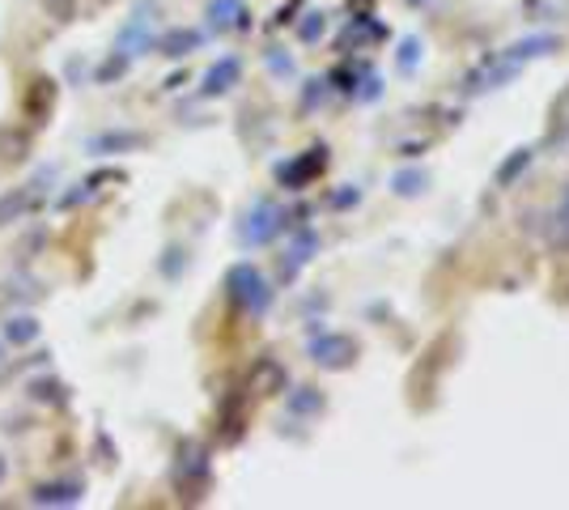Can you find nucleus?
Returning a JSON list of instances; mask_svg holds the SVG:
<instances>
[{
  "label": "nucleus",
  "mask_w": 569,
  "mask_h": 510,
  "mask_svg": "<svg viewBox=\"0 0 569 510\" xmlns=\"http://www.w3.org/2000/svg\"><path fill=\"white\" fill-rule=\"evenodd\" d=\"M226 293H230V302H234L238 311H247L251 319L268 316V307H272V286H268V277H263L256 264H234L226 272Z\"/></svg>",
  "instance_id": "f257e3e1"
},
{
  "label": "nucleus",
  "mask_w": 569,
  "mask_h": 510,
  "mask_svg": "<svg viewBox=\"0 0 569 510\" xmlns=\"http://www.w3.org/2000/svg\"><path fill=\"white\" fill-rule=\"evenodd\" d=\"M153 43H158V4H153V0H141L137 13L119 26L116 48L111 51L128 56V60H137V56H144V51H153Z\"/></svg>",
  "instance_id": "f03ea898"
},
{
  "label": "nucleus",
  "mask_w": 569,
  "mask_h": 510,
  "mask_svg": "<svg viewBox=\"0 0 569 510\" xmlns=\"http://www.w3.org/2000/svg\"><path fill=\"white\" fill-rule=\"evenodd\" d=\"M174 489L188 498V502H200L204 489H209V451L200 442H183L179 456H174Z\"/></svg>",
  "instance_id": "7ed1b4c3"
},
{
  "label": "nucleus",
  "mask_w": 569,
  "mask_h": 510,
  "mask_svg": "<svg viewBox=\"0 0 569 510\" xmlns=\"http://www.w3.org/2000/svg\"><path fill=\"white\" fill-rule=\"evenodd\" d=\"M284 230V209L277 200H256L242 221H238V243L242 247H268Z\"/></svg>",
  "instance_id": "20e7f679"
},
{
  "label": "nucleus",
  "mask_w": 569,
  "mask_h": 510,
  "mask_svg": "<svg viewBox=\"0 0 569 510\" xmlns=\"http://www.w3.org/2000/svg\"><path fill=\"white\" fill-rule=\"evenodd\" d=\"M357 340L345 337V332H310L307 340V358L319 370H349L357 362Z\"/></svg>",
  "instance_id": "39448f33"
},
{
  "label": "nucleus",
  "mask_w": 569,
  "mask_h": 510,
  "mask_svg": "<svg viewBox=\"0 0 569 510\" xmlns=\"http://www.w3.org/2000/svg\"><path fill=\"white\" fill-rule=\"evenodd\" d=\"M144 146H149L144 132L107 128V132H94V137L86 141V153H94V158H116V153H137V149H144Z\"/></svg>",
  "instance_id": "423d86ee"
},
{
  "label": "nucleus",
  "mask_w": 569,
  "mask_h": 510,
  "mask_svg": "<svg viewBox=\"0 0 569 510\" xmlns=\"http://www.w3.org/2000/svg\"><path fill=\"white\" fill-rule=\"evenodd\" d=\"M522 69L519 64H515V60H506V56H489V60H485V64H480V69H476L472 77H468V94H485V90H501V86H506V81H515V77H519Z\"/></svg>",
  "instance_id": "0eeeda50"
},
{
  "label": "nucleus",
  "mask_w": 569,
  "mask_h": 510,
  "mask_svg": "<svg viewBox=\"0 0 569 510\" xmlns=\"http://www.w3.org/2000/svg\"><path fill=\"white\" fill-rule=\"evenodd\" d=\"M238 77H242V60H238V56H221L213 69L204 73V81H200V98L230 94V90L238 86Z\"/></svg>",
  "instance_id": "6e6552de"
},
{
  "label": "nucleus",
  "mask_w": 569,
  "mask_h": 510,
  "mask_svg": "<svg viewBox=\"0 0 569 510\" xmlns=\"http://www.w3.org/2000/svg\"><path fill=\"white\" fill-rule=\"evenodd\" d=\"M323 162H328V149H323V146H319V149H307V153H302L298 162H289V167L277 170V179H281L284 188H293V192H298V188H307L310 179H315V174L323 170Z\"/></svg>",
  "instance_id": "1a4fd4ad"
},
{
  "label": "nucleus",
  "mask_w": 569,
  "mask_h": 510,
  "mask_svg": "<svg viewBox=\"0 0 569 510\" xmlns=\"http://www.w3.org/2000/svg\"><path fill=\"white\" fill-rule=\"evenodd\" d=\"M200 43H204V34H200V30H191V26H170L167 34H158V43H153V48L162 51L167 60H188L191 51H200Z\"/></svg>",
  "instance_id": "9d476101"
},
{
  "label": "nucleus",
  "mask_w": 569,
  "mask_h": 510,
  "mask_svg": "<svg viewBox=\"0 0 569 510\" xmlns=\"http://www.w3.org/2000/svg\"><path fill=\"white\" fill-rule=\"evenodd\" d=\"M81 481H43V486L30 489V502L34 507H77L81 502Z\"/></svg>",
  "instance_id": "9b49d317"
},
{
  "label": "nucleus",
  "mask_w": 569,
  "mask_h": 510,
  "mask_svg": "<svg viewBox=\"0 0 569 510\" xmlns=\"http://www.w3.org/2000/svg\"><path fill=\"white\" fill-rule=\"evenodd\" d=\"M204 18H209V30H213V34H230V30H242V26H247V4H242V0H209Z\"/></svg>",
  "instance_id": "f8f14e48"
},
{
  "label": "nucleus",
  "mask_w": 569,
  "mask_h": 510,
  "mask_svg": "<svg viewBox=\"0 0 569 510\" xmlns=\"http://www.w3.org/2000/svg\"><path fill=\"white\" fill-rule=\"evenodd\" d=\"M531 162H536V149H531V146L510 149V153H506V158L498 162V170H493V183H498L501 192H510V188L519 183L522 174L531 170Z\"/></svg>",
  "instance_id": "ddd939ff"
},
{
  "label": "nucleus",
  "mask_w": 569,
  "mask_h": 510,
  "mask_svg": "<svg viewBox=\"0 0 569 510\" xmlns=\"http://www.w3.org/2000/svg\"><path fill=\"white\" fill-rule=\"evenodd\" d=\"M51 107H56V81L51 77H34L30 81V90H26V116H30V123H48Z\"/></svg>",
  "instance_id": "4468645a"
},
{
  "label": "nucleus",
  "mask_w": 569,
  "mask_h": 510,
  "mask_svg": "<svg viewBox=\"0 0 569 510\" xmlns=\"http://www.w3.org/2000/svg\"><path fill=\"white\" fill-rule=\"evenodd\" d=\"M39 209V192L34 188H9L0 196V226H13V221H26Z\"/></svg>",
  "instance_id": "2eb2a0df"
},
{
  "label": "nucleus",
  "mask_w": 569,
  "mask_h": 510,
  "mask_svg": "<svg viewBox=\"0 0 569 510\" xmlns=\"http://www.w3.org/2000/svg\"><path fill=\"white\" fill-rule=\"evenodd\" d=\"M548 51H557V39L552 34H527V39H519V43H510V48L501 51L506 60H515V64H531V60H545Z\"/></svg>",
  "instance_id": "dca6fc26"
},
{
  "label": "nucleus",
  "mask_w": 569,
  "mask_h": 510,
  "mask_svg": "<svg viewBox=\"0 0 569 510\" xmlns=\"http://www.w3.org/2000/svg\"><path fill=\"white\" fill-rule=\"evenodd\" d=\"M39 332H43V323L34 316H9L0 323V337L9 340V344H34Z\"/></svg>",
  "instance_id": "f3484780"
},
{
  "label": "nucleus",
  "mask_w": 569,
  "mask_h": 510,
  "mask_svg": "<svg viewBox=\"0 0 569 510\" xmlns=\"http://www.w3.org/2000/svg\"><path fill=\"white\" fill-rule=\"evenodd\" d=\"M315 251H319V234H315V230H302V234L293 239V247L284 251V256H289V260H284V277H298V268L310 264Z\"/></svg>",
  "instance_id": "a211bd4d"
},
{
  "label": "nucleus",
  "mask_w": 569,
  "mask_h": 510,
  "mask_svg": "<svg viewBox=\"0 0 569 510\" xmlns=\"http://www.w3.org/2000/svg\"><path fill=\"white\" fill-rule=\"evenodd\" d=\"M548 141H557V146L569 141V86L552 98V111H548Z\"/></svg>",
  "instance_id": "6ab92c4d"
},
{
  "label": "nucleus",
  "mask_w": 569,
  "mask_h": 510,
  "mask_svg": "<svg viewBox=\"0 0 569 510\" xmlns=\"http://www.w3.org/2000/svg\"><path fill=\"white\" fill-rule=\"evenodd\" d=\"M548 243L557 251H569V183L561 188V200L552 209V226H548Z\"/></svg>",
  "instance_id": "aec40b11"
},
{
  "label": "nucleus",
  "mask_w": 569,
  "mask_h": 510,
  "mask_svg": "<svg viewBox=\"0 0 569 510\" xmlns=\"http://www.w3.org/2000/svg\"><path fill=\"white\" fill-rule=\"evenodd\" d=\"M26 391H30V400H39V404H56V409L72 400L69 383H60V379H34Z\"/></svg>",
  "instance_id": "412c9836"
},
{
  "label": "nucleus",
  "mask_w": 569,
  "mask_h": 510,
  "mask_svg": "<svg viewBox=\"0 0 569 510\" xmlns=\"http://www.w3.org/2000/svg\"><path fill=\"white\" fill-rule=\"evenodd\" d=\"M429 188V174L426 170H400V174H396V179H391V192L396 196H403V200H412V196H421Z\"/></svg>",
  "instance_id": "4be33fe9"
},
{
  "label": "nucleus",
  "mask_w": 569,
  "mask_h": 510,
  "mask_svg": "<svg viewBox=\"0 0 569 510\" xmlns=\"http://www.w3.org/2000/svg\"><path fill=\"white\" fill-rule=\"evenodd\" d=\"M128 69H132V60L119 56V51H111V56L94 69V86H116L119 77H128Z\"/></svg>",
  "instance_id": "5701e85b"
},
{
  "label": "nucleus",
  "mask_w": 569,
  "mask_h": 510,
  "mask_svg": "<svg viewBox=\"0 0 569 510\" xmlns=\"http://www.w3.org/2000/svg\"><path fill=\"white\" fill-rule=\"evenodd\" d=\"M289 413H298V417L323 413V396H319L315 388H293L289 391Z\"/></svg>",
  "instance_id": "b1692460"
},
{
  "label": "nucleus",
  "mask_w": 569,
  "mask_h": 510,
  "mask_svg": "<svg viewBox=\"0 0 569 510\" xmlns=\"http://www.w3.org/2000/svg\"><path fill=\"white\" fill-rule=\"evenodd\" d=\"M281 366L277 362H260V370H256V379H251V391H260V396H268V391L281 388Z\"/></svg>",
  "instance_id": "393cba45"
},
{
  "label": "nucleus",
  "mask_w": 569,
  "mask_h": 510,
  "mask_svg": "<svg viewBox=\"0 0 569 510\" xmlns=\"http://www.w3.org/2000/svg\"><path fill=\"white\" fill-rule=\"evenodd\" d=\"M39 9L60 26H69L72 18H77V0H39Z\"/></svg>",
  "instance_id": "a878e982"
},
{
  "label": "nucleus",
  "mask_w": 569,
  "mask_h": 510,
  "mask_svg": "<svg viewBox=\"0 0 569 510\" xmlns=\"http://www.w3.org/2000/svg\"><path fill=\"white\" fill-rule=\"evenodd\" d=\"M323 30H328V18H323V13H307V22L298 26V39H302V43H315V39H323Z\"/></svg>",
  "instance_id": "bb28decb"
},
{
  "label": "nucleus",
  "mask_w": 569,
  "mask_h": 510,
  "mask_svg": "<svg viewBox=\"0 0 569 510\" xmlns=\"http://www.w3.org/2000/svg\"><path fill=\"white\" fill-rule=\"evenodd\" d=\"M417 60H421V43H417V39H403L396 64H400L403 73H412V69H417Z\"/></svg>",
  "instance_id": "cd10ccee"
},
{
  "label": "nucleus",
  "mask_w": 569,
  "mask_h": 510,
  "mask_svg": "<svg viewBox=\"0 0 569 510\" xmlns=\"http://www.w3.org/2000/svg\"><path fill=\"white\" fill-rule=\"evenodd\" d=\"M183 268H188V260H183V251H179V247H170L167 260H162V272H167V277H179Z\"/></svg>",
  "instance_id": "c85d7f7f"
},
{
  "label": "nucleus",
  "mask_w": 569,
  "mask_h": 510,
  "mask_svg": "<svg viewBox=\"0 0 569 510\" xmlns=\"http://www.w3.org/2000/svg\"><path fill=\"white\" fill-rule=\"evenodd\" d=\"M268 69H272V73H293V60H289V56H281V51H268Z\"/></svg>",
  "instance_id": "c756f323"
},
{
  "label": "nucleus",
  "mask_w": 569,
  "mask_h": 510,
  "mask_svg": "<svg viewBox=\"0 0 569 510\" xmlns=\"http://www.w3.org/2000/svg\"><path fill=\"white\" fill-rule=\"evenodd\" d=\"M307 86H310V90H307V94H302V107H315V102H323V94H328L323 86H328V81L319 77V81H307Z\"/></svg>",
  "instance_id": "7c9ffc66"
},
{
  "label": "nucleus",
  "mask_w": 569,
  "mask_h": 510,
  "mask_svg": "<svg viewBox=\"0 0 569 510\" xmlns=\"http://www.w3.org/2000/svg\"><path fill=\"white\" fill-rule=\"evenodd\" d=\"M357 200H361V192H357V188H353V192H340V196H336V204H340V209H345V204H357Z\"/></svg>",
  "instance_id": "2f4dec72"
},
{
  "label": "nucleus",
  "mask_w": 569,
  "mask_h": 510,
  "mask_svg": "<svg viewBox=\"0 0 569 510\" xmlns=\"http://www.w3.org/2000/svg\"><path fill=\"white\" fill-rule=\"evenodd\" d=\"M4 477H9V460L0 456V486H4Z\"/></svg>",
  "instance_id": "473e14b6"
},
{
  "label": "nucleus",
  "mask_w": 569,
  "mask_h": 510,
  "mask_svg": "<svg viewBox=\"0 0 569 510\" xmlns=\"http://www.w3.org/2000/svg\"><path fill=\"white\" fill-rule=\"evenodd\" d=\"M94 4H111V0H94Z\"/></svg>",
  "instance_id": "72a5a7b5"
},
{
  "label": "nucleus",
  "mask_w": 569,
  "mask_h": 510,
  "mask_svg": "<svg viewBox=\"0 0 569 510\" xmlns=\"http://www.w3.org/2000/svg\"><path fill=\"white\" fill-rule=\"evenodd\" d=\"M0 358H4V344H0Z\"/></svg>",
  "instance_id": "f704fd0d"
}]
</instances>
